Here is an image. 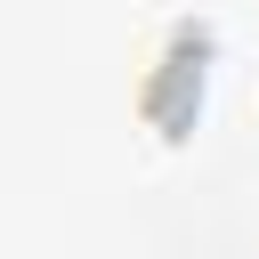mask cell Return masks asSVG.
<instances>
[{
	"instance_id": "6da1fadb",
	"label": "cell",
	"mask_w": 259,
	"mask_h": 259,
	"mask_svg": "<svg viewBox=\"0 0 259 259\" xmlns=\"http://www.w3.org/2000/svg\"><path fill=\"white\" fill-rule=\"evenodd\" d=\"M202 73H210V24L178 16L154 49V65L138 73V113L154 138H186L194 113H202Z\"/></svg>"
}]
</instances>
